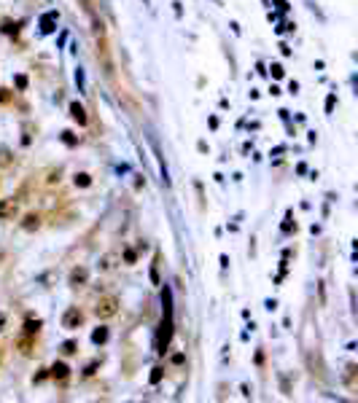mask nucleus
<instances>
[{
	"mask_svg": "<svg viewBox=\"0 0 358 403\" xmlns=\"http://www.w3.org/2000/svg\"><path fill=\"white\" fill-rule=\"evenodd\" d=\"M62 325H65V328H76V325H81V312L76 309V306H70V309L65 312V320H62Z\"/></svg>",
	"mask_w": 358,
	"mask_h": 403,
	"instance_id": "nucleus-3",
	"label": "nucleus"
},
{
	"mask_svg": "<svg viewBox=\"0 0 358 403\" xmlns=\"http://www.w3.org/2000/svg\"><path fill=\"white\" fill-rule=\"evenodd\" d=\"M62 352H68V355H70V352H76V344H73V342H68L65 347H62Z\"/></svg>",
	"mask_w": 358,
	"mask_h": 403,
	"instance_id": "nucleus-15",
	"label": "nucleus"
},
{
	"mask_svg": "<svg viewBox=\"0 0 358 403\" xmlns=\"http://www.w3.org/2000/svg\"><path fill=\"white\" fill-rule=\"evenodd\" d=\"M54 19H57V14H46L44 16V22H40V25H44V33H51V30H54V27H51V25H54Z\"/></svg>",
	"mask_w": 358,
	"mask_h": 403,
	"instance_id": "nucleus-8",
	"label": "nucleus"
},
{
	"mask_svg": "<svg viewBox=\"0 0 358 403\" xmlns=\"http://www.w3.org/2000/svg\"><path fill=\"white\" fill-rule=\"evenodd\" d=\"M105 339H108V331H105V328H97V331L92 333V342H94V344H102Z\"/></svg>",
	"mask_w": 358,
	"mask_h": 403,
	"instance_id": "nucleus-6",
	"label": "nucleus"
},
{
	"mask_svg": "<svg viewBox=\"0 0 358 403\" xmlns=\"http://www.w3.org/2000/svg\"><path fill=\"white\" fill-rule=\"evenodd\" d=\"M38 328H40V323H38V320H35V323L30 320V323H27V333H38Z\"/></svg>",
	"mask_w": 358,
	"mask_h": 403,
	"instance_id": "nucleus-11",
	"label": "nucleus"
},
{
	"mask_svg": "<svg viewBox=\"0 0 358 403\" xmlns=\"http://www.w3.org/2000/svg\"><path fill=\"white\" fill-rule=\"evenodd\" d=\"M124 258H127V263H135V253L127 250V253H124Z\"/></svg>",
	"mask_w": 358,
	"mask_h": 403,
	"instance_id": "nucleus-17",
	"label": "nucleus"
},
{
	"mask_svg": "<svg viewBox=\"0 0 358 403\" xmlns=\"http://www.w3.org/2000/svg\"><path fill=\"white\" fill-rule=\"evenodd\" d=\"M16 86H19V89H25V86H27V78H25V76H19V78H16Z\"/></svg>",
	"mask_w": 358,
	"mask_h": 403,
	"instance_id": "nucleus-16",
	"label": "nucleus"
},
{
	"mask_svg": "<svg viewBox=\"0 0 358 403\" xmlns=\"http://www.w3.org/2000/svg\"><path fill=\"white\" fill-rule=\"evenodd\" d=\"M70 116H73V119H76V121H78L81 126L87 124V110H83L78 102H73V105H70Z\"/></svg>",
	"mask_w": 358,
	"mask_h": 403,
	"instance_id": "nucleus-4",
	"label": "nucleus"
},
{
	"mask_svg": "<svg viewBox=\"0 0 358 403\" xmlns=\"http://www.w3.org/2000/svg\"><path fill=\"white\" fill-rule=\"evenodd\" d=\"M83 282H87V269H73L70 285H83Z\"/></svg>",
	"mask_w": 358,
	"mask_h": 403,
	"instance_id": "nucleus-5",
	"label": "nucleus"
},
{
	"mask_svg": "<svg viewBox=\"0 0 358 403\" xmlns=\"http://www.w3.org/2000/svg\"><path fill=\"white\" fill-rule=\"evenodd\" d=\"M25 229H27V231L38 229V215H30V218H27V223H25Z\"/></svg>",
	"mask_w": 358,
	"mask_h": 403,
	"instance_id": "nucleus-10",
	"label": "nucleus"
},
{
	"mask_svg": "<svg viewBox=\"0 0 358 403\" xmlns=\"http://www.w3.org/2000/svg\"><path fill=\"white\" fill-rule=\"evenodd\" d=\"M16 213V201L14 199H3L0 201V220H11Z\"/></svg>",
	"mask_w": 358,
	"mask_h": 403,
	"instance_id": "nucleus-2",
	"label": "nucleus"
},
{
	"mask_svg": "<svg viewBox=\"0 0 358 403\" xmlns=\"http://www.w3.org/2000/svg\"><path fill=\"white\" fill-rule=\"evenodd\" d=\"M272 76H275V78H283V68H280V65H272Z\"/></svg>",
	"mask_w": 358,
	"mask_h": 403,
	"instance_id": "nucleus-13",
	"label": "nucleus"
},
{
	"mask_svg": "<svg viewBox=\"0 0 358 403\" xmlns=\"http://www.w3.org/2000/svg\"><path fill=\"white\" fill-rule=\"evenodd\" d=\"M116 309H119V299L108 296V299H100V301H97V306H94V315H97V317H113Z\"/></svg>",
	"mask_w": 358,
	"mask_h": 403,
	"instance_id": "nucleus-1",
	"label": "nucleus"
},
{
	"mask_svg": "<svg viewBox=\"0 0 358 403\" xmlns=\"http://www.w3.org/2000/svg\"><path fill=\"white\" fill-rule=\"evenodd\" d=\"M159 379H162V368H154V374H151V382L156 385V382H159Z\"/></svg>",
	"mask_w": 358,
	"mask_h": 403,
	"instance_id": "nucleus-12",
	"label": "nucleus"
},
{
	"mask_svg": "<svg viewBox=\"0 0 358 403\" xmlns=\"http://www.w3.org/2000/svg\"><path fill=\"white\" fill-rule=\"evenodd\" d=\"M51 374H54L57 379H65V376H68V366H65V363H57L54 368H51Z\"/></svg>",
	"mask_w": 358,
	"mask_h": 403,
	"instance_id": "nucleus-7",
	"label": "nucleus"
},
{
	"mask_svg": "<svg viewBox=\"0 0 358 403\" xmlns=\"http://www.w3.org/2000/svg\"><path fill=\"white\" fill-rule=\"evenodd\" d=\"M89 183H92V177H89V175H83V172L76 175V186H89Z\"/></svg>",
	"mask_w": 358,
	"mask_h": 403,
	"instance_id": "nucleus-9",
	"label": "nucleus"
},
{
	"mask_svg": "<svg viewBox=\"0 0 358 403\" xmlns=\"http://www.w3.org/2000/svg\"><path fill=\"white\" fill-rule=\"evenodd\" d=\"M11 100V94H8V89H0V102H8Z\"/></svg>",
	"mask_w": 358,
	"mask_h": 403,
	"instance_id": "nucleus-14",
	"label": "nucleus"
}]
</instances>
